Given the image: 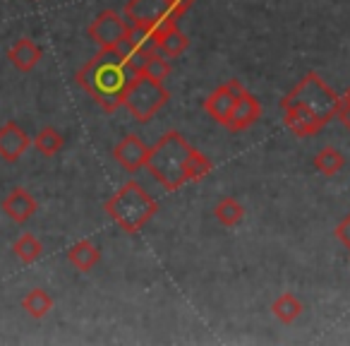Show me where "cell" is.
Here are the masks:
<instances>
[{"label":"cell","instance_id":"obj_1","mask_svg":"<svg viewBox=\"0 0 350 346\" xmlns=\"http://www.w3.org/2000/svg\"><path fill=\"white\" fill-rule=\"evenodd\" d=\"M139 75L120 46L113 49H98V53L75 75V82L98 103L106 113H113L122 106L127 87Z\"/></svg>","mask_w":350,"mask_h":346},{"label":"cell","instance_id":"obj_2","mask_svg":"<svg viewBox=\"0 0 350 346\" xmlns=\"http://www.w3.org/2000/svg\"><path fill=\"white\" fill-rule=\"evenodd\" d=\"M192 149H195V147H192L180 132H165V135L151 147L144 169L149 171L151 176H154L165 190L173 193L187 183L185 164Z\"/></svg>","mask_w":350,"mask_h":346},{"label":"cell","instance_id":"obj_3","mask_svg":"<svg viewBox=\"0 0 350 346\" xmlns=\"http://www.w3.org/2000/svg\"><path fill=\"white\" fill-rule=\"evenodd\" d=\"M103 210L125 234H137L154 219V214L159 212V202L137 181H127L122 188H118V193L108 197Z\"/></svg>","mask_w":350,"mask_h":346},{"label":"cell","instance_id":"obj_4","mask_svg":"<svg viewBox=\"0 0 350 346\" xmlns=\"http://www.w3.org/2000/svg\"><path fill=\"white\" fill-rule=\"evenodd\" d=\"M283 106H305L310 108L314 116H319L324 123L336 118L340 106V97L319 77L317 73H307L300 82L293 87L291 94H286L281 101Z\"/></svg>","mask_w":350,"mask_h":346},{"label":"cell","instance_id":"obj_5","mask_svg":"<svg viewBox=\"0 0 350 346\" xmlns=\"http://www.w3.org/2000/svg\"><path fill=\"white\" fill-rule=\"evenodd\" d=\"M170 94L163 87V82L146 73H139L127 87L125 97H122V106L127 108L135 121L139 123H149L161 108L168 103Z\"/></svg>","mask_w":350,"mask_h":346},{"label":"cell","instance_id":"obj_6","mask_svg":"<svg viewBox=\"0 0 350 346\" xmlns=\"http://www.w3.org/2000/svg\"><path fill=\"white\" fill-rule=\"evenodd\" d=\"M125 17L130 25L149 27V29H163L165 25L178 22L173 17L170 0H127Z\"/></svg>","mask_w":350,"mask_h":346},{"label":"cell","instance_id":"obj_7","mask_svg":"<svg viewBox=\"0 0 350 346\" xmlns=\"http://www.w3.org/2000/svg\"><path fill=\"white\" fill-rule=\"evenodd\" d=\"M127 32H130V22L127 17H122L116 10H103L96 20L89 25V39L98 46V49H113V46H120L127 39Z\"/></svg>","mask_w":350,"mask_h":346},{"label":"cell","instance_id":"obj_8","mask_svg":"<svg viewBox=\"0 0 350 346\" xmlns=\"http://www.w3.org/2000/svg\"><path fill=\"white\" fill-rule=\"evenodd\" d=\"M243 89L245 87H243L240 79H228V82L221 84L219 89H214V92L204 99V111L209 113L216 123L226 125V123H228L230 111H233L235 101H238V97H240Z\"/></svg>","mask_w":350,"mask_h":346},{"label":"cell","instance_id":"obj_9","mask_svg":"<svg viewBox=\"0 0 350 346\" xmlns=\"http://www.w3.org/2000/svg\"><path fill=\"white\" fill-rule=\"evenodd\" d=\"M259 118H262V103H259V99L254 97L252 92L243 89L238 101H235L233 111H230L226 127H228L230 132H243V130H247V127H252Z\"/></svg>","mask_w":350,"mask_h":346},{"label":"cell","instance_id":"obj_10","mask_svg":"<svg viewBox=\"0 0 350 346\" xmlns=\"http://www.w3.org/2000/svg\"><path fill=\"white\" fill-rule=\"evenodd\" d=\"M149 151H151V147H146L137 135H125L116 145V149H113V159H116L125 171L137 173V171L146 166Z\"/></svg>","mask_w":350,"mask_h":346},{"label":"cell","instance_id":"obj_11","mask_svg":"<svg viewBox=\"0 0 350 346\" xmlns=\"http://www.w3.org/2000/svg\"><path fill=\"white\" fill-rule=\"evenodd\" d=\"M31 147V137L17 125L15 121L0 127V159L8 164H15L22 154Z\"/></svg>","mask_w":350,"mask_h":346},{"label":"cell","instance_id":"obj_12","mask_svg":"<svg viewBox=\"0 0 350 346\" xmlns=\"http://www.w3.org/2000/svg\"><path fill=\"white\" fill-rule=\"evenodd\" d=\"M281 111H283V123H286V127L297 137L317 135V132L326 125L319 116H314V113L305 106H283Z\"/></svg>","mask_w":350,"mask_h":346},{"label":"cell","instance_id":"obj_13","mask_svg":"<svg viewBox=\"0 0 350 346\" xmlns=\"http://www.w3.org/2000/svg\"><path fill=\"white\" fill-rule=\"evenodd\" d=\"M3 212H5L15 224H27V221L36 214L34 195H31L29 190H25V188H15V190L3 200Z\"/></svg>","mask_w":350,"mask_h":346},{"label":"cell","instance_id":"obj_14","mask_svg":"<svg viewBox=\"0 0 350 346\" xmlns=\"http://www.w3.org/2000/svg\"><path fill=\"white\" fill-rule=\"evenodd\" d=\"M8 60H10L20 73H31L41 60V49L29 39V36H22V39H17L15 44L10 46Z\"/></svg>","mask_w":350,"mask_h":346},{"label":"cell","instance_id":"obj_15","mask_svg":"<svg viewBox=\"0 0 350 346\" xmlns=\"http://www.w3.org/2000/svg\"><path fill=\"white\" fill-rule=\"evenodd\" d=\"M156 41H159V51L168 60L170 58H180V55L187 51V46H190V39H187V34H183V32H180L178 22H173V25H165L163 29H159Z\"/></svg>","mask_w":350,"mask_h":346},{"label":"cell","instance_id":"obj_16","mask_svg":"<svg viewBox=\"0 0 350 346\" xmlns=\"http://www.w3.org/2000/svg\"><path fill=\"white\" fill-rule=\"evenodd\" d=\"M68 260L79 272H92L98 264V260H101V250H98L92 240H79V243H75L72 248L68 250Z\"/></svg>","mask_w":350,"mask_h":346},{"label":"cell","instance_id":"obj_17","mask_svg":"<svg viewBox=\"0 0 350 346\" xmlns=\"http://www.w3.org/2000/svg\"><path fill=\"white\" fill-rule=\"evenodd\" d=\"M302 310H305V308H302V303L297 301V296H293V293H281V296L271 303V312L276 315V320L283 322V325L295 322L297 317L302 315Z\"/></svg>","mask_w":350,"mask_h":346},{"label":"cell","instance_id":"obj_18","mask_svg":"<svg viewBox=\"0 0 350 346\" xmlns=\"http://www.w3.org/2000/svg\"><path fill=\"white\" fill-rule=\"evenodd\" d=\"M345 166V156L340 154L336 147H324V149L317 151L314 156V169L319 171L321 176H336L340 169Z\"/></svg>","mask_w":350,"mask_h":346},{"label":"cell","instance_id":"obj_19","mask_svg":"<svg viewBox=\"0 0 350 346\" xmlns=\"http://www.w3.org/2000/svg\"><path fill=\"white\" fill-rule=\"evenodd\" d=\"M22 308H25L31 317L41 320V317L49 315L51 308H53V298H51L49 291H44V288H31V291L22 298Z\"/></svg>","mask_w":350,"mask_h":346},{"label":"cell","instance_id":"obj_20","mask_svg":"<svg viewBox=\"0 0 350 346\" xmlns=\"http://www.w3.org/2000/svg\"><path fill=\"white\" fill-rule=\"evenodd\" d=\"M31 145H34V149L39 151V154L53 156L65 147V137L60 135L55 127H44V130L36 132V137L31 140Z\"/></svg>","mask_w":350,"mask_h":346},{"label":"cell","instance_id":"obj_21","mask_svg":"<svg viewBox=\"0 0 350 346\" xmlns=\"http://www.w3.org/2000/svg\"><path fill=\"white\" fill-rule=\"evenodd\" d=\"M12 253H15L25 264H31L41 258L44 245H41V240L36 238L34 234H22L20 238L15 240V245H12Z\"/></svg>","mask_w":350,"mask_h":346},{"label":"cell","instance_id":"obj_22","mask_svg":"<svg viewBox=\"0 0 350 346\" xmlns=\"http://www.w3.org/2000/svg\"><path fill=\"white\" fill-rule=\"evenodd\" d=\"M214 214L224 226H238L240 221L245 219V207L240 205L235 197H224V200L216 205Z\"/></svg>","mask_w":350,"mask_h":346},{"label":"cell","instance_id":"obj_23","mask_svg":"<svg viewBox=\"0 0 350 346\" xmlns=\"http://www.w3.org/2000/svg\"><path fill=\"white\" fill-rule=\"evenodd\" d=\"M211 161L206 159L204 154H202L200 149H192L190 156H187V164H185V176L187 181H202V178H206L211 173Z\"/></svg>","mask_w":350,"mask_h":346},{"label":"cell","instance_id":"obj_24","mask_svg":"<svg viewBox=\"0 0 350 346\" xmlns=\"http://www.w3.org/2000/svg\"><path fill=\"white\" fill-rule=\"evenodd\" d=\"M142 73L151 75V77H156V79H161V82H163V79L170 75L168 58H165V55L161 53V51H154V53L146 55L144 65H142Z\"/></svg>","mask_w":350,"mask_h":346},{"label":"cell","instance_id":"obj_25","mask_svg":"<svg viewBox=\"0 0 350 346\" xmlns=\"http://www.w3.org/2000/svg\"><path fill=\"white\" fill-rule=\"evenodd\" d=\"M334 234H336V238H338L340 243H343L345 248L350 250V214L345 217V219H340V224L336 226V231H334Z\"/></svg>","mask_w":350,"mask_h":346},{"label":"cell","instance_id":"obj_26","mask_svg":"<svg viewBox=\"0 0 350 346\" xmlns=\"http://www.w3.org/2000/svg\"><path fill=\"white\" fill-rule=\"evenodd\" d=\"M192 3H195V0H170V5H173V17H175V20H180V17L185 15V12L192 8Z\"/></svg>","mask_w":350,"mask_h":346},{"label":"cell","instance_id":"obj_27","mask_svg":"<svg viewBox=\"0 0 350 346\" xmlns=\"http://www.w3.org/2000/svg\"><path fill=\"white\" fill-rule=\"evenodd\" d=\"M336 118H340V123H343V125L350 130V103L345 101L343 97H340V106H338V113H336Z\"/></svg>","mask_w":350,"mask_h":346},{"label":"cell","instance_id":"obj_28","mask_svg":"<svg viewBox=\"0 0 350 346\" xmlns=\"http://www.w3.org/2000/svg\"><path fill=\"white\" fill-rule=\"evenodd\" d=\"M343 99H345V101H348V103H350V89H348V94H345V97H343Z\"/></svg>","mask_w":350,"mask_h":346}]
</instances>
